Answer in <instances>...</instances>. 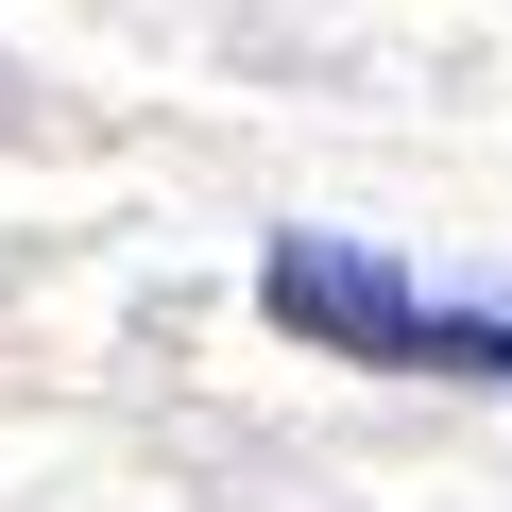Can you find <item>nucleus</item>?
Returning <instances> with one entry per match:
<instances>
[{"label":"nucleus","mask_w":512,"mask_h":512,"mask_svg":"<svg viewBox=\"0 0 512 512\" xmlns=\"http://www.w3.org/2000/svg\"><path fill=\"white\" fill-rule=\"evenodd\" d=\"M256 308H274L291 342L325 359H376V376H512V308H461V291H410L393 256L291 222L274 256H256Z\"/></svg>","instance_id":"obj_1"}]
</instances>
